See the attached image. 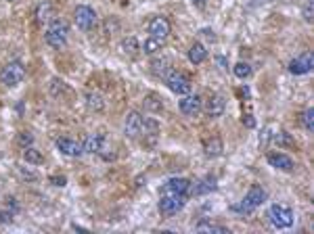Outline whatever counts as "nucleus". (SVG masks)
I'll return each mask as SVG.
<instances>
[{
	"label": "nucleus",
	"instance_id": "1",
	"mask_svg": "<svg viewBox=\"0 0 314 234\" xmlns=\"http://www.w3.org/2000/svg\"><path fill=\"white\" fill-rule=\"evenodd\" d=\"M264 201H268V192H266V188H262V186L253 184L251 188L247 190V194L243 196V201L239 205H232L230 209L232 212H239V214H251L255 212Z\"/></svg>",
	"mask_w": 314,
	"mask_h": 234
},
{
	"label": "nucleus",
	"instance_id": "2",
	"mask_svg": "<svg viewBox=\"0 0 314 234\" xmlns=\"http://www.w3.org/2000/svg\"><path fill=\"white\" fill-rule=\"evenodd\" d=\"M67 38H69V26H67V21L53 19L49 30H46V36H44L46 44L53 46L55 50H61V48H65Z\"/></svg>",
	"mask_w": 314,
	"mask_h": 234
},
{
	"label": "nucleus",
	"instance_id": "3",
	"mask_svg": "<svg viewBox=\"0 0 314 234\" xmlns=\"http://www.w3.org/2000/svg\"><path fill=\"white\" fill-rule=\"evenodd\" d=\"M189 194H180V192H161L159 198V214L164 218H172L176 216L180 209L187 205Z\"/></svg>",
	"mask_w": 314,
	"mask_h": 234
},
{
	"label": "nucleus",
	"instance_id": "4",
	"mask_svg": "<svg viewBox=\"0 0 314 234\" xmlns=\"http://www.w3.org/2000/svg\"><path fill=\"white\" fill-rule=\"evenodd\" d=\"M166 78V84L168 88L174 92V94H178V96H184V94H191V80L189 76H184L182 72H174V69H170V72L164 76Z\"/></svg>",
	"mask_w": 314,
	"mask_h": 234
},
{
	"label": "nucleus",
	"instance_id": "5",
	"mask_svg": "<svg viewBox=\"0 0 314 234\" xmlns=\"http://www.w3.org/2000/svg\"><path fill=\"white\" fill-rule=\"evenodd\" d=\"M23 78H26V67H23L21 61H11L3 72H0V82L9 88L19 86L23 82Z\"/></svg>",
	"mask_w": 314,
	"mask_h": 234
},
{
	"label": "nucleus",
	"instance_id": "6",
	"mask_svg": "<svg viewBox=\"0 0 314 234\" xmlns=\"http://www.w3.org/2000/svg\"><path fill=\"white\" fill-rule=\"evenodd\" d=\"M268 218L272 222V226L278 228V230H285V228H291L293 226V212L289 207H285V205H278V203L270 205Z\"/></svg>",
	"mask_w": 314,
	"mask_h": 234
},
{
	"label": "nucleus",
	"instance_id": "7",
	"mask_svg": "<svg viewBox=\"0 0 314 234\" xmlns=\"http://www.w3.org/2000/svg\"><path fill=\"white\" fill-rule=\"evenodd\" d=\"M74 19H76V26L82 30V32H90L92 28L97 26V13H95V8H90L86 4L76 6Z\"/></svg>",
	"mask_w": 314,
	"mask_h": 234
},
{
	"label": "nucleus",
	"instance_id": "8",
	"mask_svg": "<svg viewBox=\"0 0 314 234\" xmlns=\"http://www.w3.org/2000/svg\"><path fill=\"white\" fill-rule=\"evenodd\" d=\"M143 132V115L138 111H130L124 120V134L128 138H138Z\"/></svg>",
	"mask_w": 314,
	"mask_h": 234
},
{
	"label": "nucleus",
	"instance_id": "9",
	"mask_svg": "<svg viewBox=\"0 0 314 234\" xmlns=\"http://www.w3.org/2000/svg\"><path fill=\"white\" fill-rule=\"evenodd\" d=\"M312 67H314V56L312 52H301L299 56H295L291 63H289V72H291L293 76H304L308 72H312Z\"/></svg>",
	"mask_w": 314,
	"mask_h": 234
},
{
	"label": "nucleus",
	"instance_id": "10",
	"mask_svg": "<svg viewBox=\"0 0 314 234\" xmlns=\"http://www.w3.org/2000/svg\"><path fill=\"white\" fill-rule=\"evenodd\" d=\"M178 109H180V113H184L187 117H197L201 113V109H203V104H201V96L199 94H184L182 96V100L178 102Z\"/></svg>",
	"mask_w": 314,
	"mask_h": 234
},
{
	"label": "nucleus",
	"instance_id": "11",
	"mask_svg": "<svg viewBox=\"0 0 314 234\" xmlns=\"http://www.w3.org/2000/svg\"><path fill=\"white\" fill-rule=\"evenodd\" d=\"M170 32H172V26H170V21L166 17H153V21L149 23V34L153 38H159V40L166 42Z\"/></svg>",
	"mask_w": 314,
	"mask_h": 234
},
{
	"label": "nucleus",
	"instance_id": "12",
	"mask_svg": "<svg viewBox=\"0 0 314 234\" xmlns=\"http://www.w3.org/2000/svg\"><path fill=\"white\" fill-rule=\"evenodd\" d=\"M216 188H218V184H216L214 176H205V178H201L199 182L191 184L189 196H201V194H207V192H214Z\"/></svg>",
	"mask_w": 314,
	"mask_h": 234
},
{
	"label": "nucleus",
	"instance_id": "13",
	"mask_svg": "<svg viewBox=\"0 0 314 234\" xmlns=\"http://www.w3.org/2000/svg\"><path fill=\"white\" fill-rule=\"evenodd\" d=\"M57 148H59L61 153L67 155V157H80L84 153L82 144H80L78 140H72V138H59V140H57Z\"/></svg>",
	"mask_w": 314,
	"mask_h": 234
},
{
	"label": "nucleus",
	"instance_id": "14",
	"mask_svg": "<svg viewBox=\"0 0 314 234\" xmlns=\"http://www.w3.org/2000/svg\"><path fill=\"white\" fill-rule=\"evenodd\" d=\"M266 161H268L270 166L276 168V170H283V172H291L293 170V159L289 155H285V153H268Z\"/></svg>",
	"mask_w": 314,
	"mask_h": 234
},
{
	"label": "nucleus",
	"instance_id": "15",
	"mask_svg": "<svg viewBox=\"0 0 314 234\" xmlns=\"http://www.w3.org/2000/svg\"><path fill=\"white\" fill-rule=\"evenodd\" d=\"M189 188H191V180L187 178H172L164 184L161 192H180V194H189Z\"/></svg>",
	"mask_w": 314,
	"mask_h": 234
},
{
	"label": "nucleus",
	"instance_id": "16",
	"mask_svg": "<svg viewBox=\"0 0 314 234\" xmlns=\"http://www.w3.org/2000/svg\"><path fill=\"white\" fill-rule=\"evenodd\" d=\"M224 107H226V100H224V96H220V94H214L212 98L207 100V107H205V113L212 117H220L224 113Z\"/></svg>",
	"mask_w": 314,
	"mask_h": 234
},
{
	"label": "nucleus",
	"instance_id": "17",
	"mask_svg": "<svg viewBox=\"0 0 314 234\" xmlns=\"http://www.w3.org/2000/svg\"><path fill=\"white\" fill-rule=\"evenodd\" d=\"M36 21L40 23V26L53 21V4L49 2V0H42V2L36 6Z\"/></svg>",
	"mask_w": 314,
	"mask_h": 234
},
{
	"label": "nucleus",
	"instance_id": "18",
	"mask_svg": "<svg viewBox=\"0 0 314 234\" xmlns=\"http://www.w3.org/2000/svg\"><path fill=\"white\" fill-rule=\"evenodd\" d=\"M203 150H205V157H209V159H216V157H220V155H222V150H224V146H222V140H220V138L205 140Z\"/></svg>",
	"mask_w": 314,
	"mask_h": 234
},
{
	"label": "nucleus",
	"instance_id": "19",
	"mask_svg": "<svg viewBox=\"0 0 314 234\" xmlns=\"http://www.w3.org/2000/svg\"><path fill=\"white\" fill-rule=\"evenodd\" d=\"M207 58V50H205V46L201 42H195L191 46V50H189V61L195 63V65H201L203 61Z\"/></svg>",
	"mask_w": 314,
	"mask_h": 234
},
{
	"label": "nucleus",
	"instance_id": "20",
	"mask_svg": "<svg viewBox=\"0 0 314 234\" xmlns=\"http://www.w3.org/2000/svg\"><path fill=\"white\" fill-rule=\"evenodd\" d=\"M120 50H122L124 54H128V56H136L138 52H141V44H138V40H136L134 36L124 38L122 44H120Z\"/></svg>",
	"mask_w": 314,
	"mask_h": 234
},
{
	"label": "nucleus",
	"instance_id": "21",
	"mask_svg": "<svg viewBox=\"0 0 314 234\" xmlns=\"http://www.w3.org/2000/svg\"><path fill=\"white\" fill-rule=\"evenodd\" d=\"M101 142H103V136H101V134H90V136L84 140L82 150H84V153H90V155H97L99 148H101Z\"/></svg>",
	"mask_w": 314,
	"mask_h": 234
},
{
	"label": "nucleus",
	"instance_id": "22",
	"mask_svg": "<svg viewBox=\"0 0 314 234\" xmlns=\"http://www.w3.org/2000/svg\"><path fill=\"white\" fill-rule=\"evenodd\" d=\"M151 72H153L157 78H164L170 72V58H166V56L153 58V61H151Z\"/></svg>",
	"mask_w": 314,
	"mask_h": 234
},
{
	"label": "nucleus",
	"instance_id": "23",
	"mask_svg": "<svg viewBox=\"0 0 314 234\" xmlns=\"http://www.w3.org/2000/svg\"><path fill=\"white\" fill-rule=\"evenodd\" d=\"M23 159H26L28 163H32V166H40V163L44 161L42 153L34 146H26V150H23Z\"/></svg>",
	"mask_w": 314,
	"mask_h": 234
},
{
	"label": "nucleus",
	"instance_id": "24",
	"mask_svg": "<svg viewBox=\"0 0 314 234\" xmlns=\"http://www.w3.org/2000/svg\"><path fill=\"white\" fill-rule=\"evenodd\" d=\"M86 107L90 111H103V107H105L103 96L97 94V92H88V94H86Z\"/></svg>",
	"mask_w": 314,
	"mask_h": 234
},
{
	"label": "nucleus",
	"instance_id": "25",
	"mask_svg": "<svg viewBox=\"0 0 314 234\" xmlns=\"http://www.w3.org/2000/svg\"><path fill=\"white\" fill-rule=\"evenodd\" d=\"M161 46H164V40L149 36V40H145V46H141V50L145 54H155L157 50H161Z\"/></svg>",
	"mask_w": 314,
	"mask_h": 234
},
{
	"label": "nucleus",
	"instance_id": "26",
	"mask_svg": "<svg viewBox=\"0 0 314 234\" xmlns=\"http://www.w3.org/2000/svg\"><path fill=\"white\" fill-rule=\"evenodd\" d=\"M197 232H218V234H228V228H224V226H218V224H209V222H201V224H197V228H195Z\"/></svg>",
	"mask_w": 314,
	"mask_h": 234
},
{
	"label": "nucleus",
	"instance_id": "27",
	"mask_svg": "<svg viewBox=\"0 0 314 234\" xmlns=\"http://www.w3.org/2000/svg\"><path fill=\"white\" fill-rule=\"evenodd\" d=\"M272 142L278 146H293V138L289 136L285 130H278L276 134H272Z\"/></svg>",
	"mask_w": 314,
	"mask_h": 234
},
{
	"label": "nucleus",
	"instance_id": "28",
	"mask_svg": "<svg viewBox=\"0 0 314 234\" xmlns=\"http://www.w3.org/2000/svg\"><path fill=\"white\" fill-rule=\"evenodd\" d=\"M145 107H147L149 111H153V113H159L161 109H164V102H161V98H159L157 94H149V96L145 98Z\"/></svg>",
	"mask_w": 314,
	"mask_h": 234
},
{
	"label": "nucleus",
	"instance_id": "29",
	"mask_svg": "<svg viewBox=\"0 0 314 234\" xmlns=\"http://www.w3.org/2000/svg\"><path fill=\"white\" fill-rule=\"evenodd\" d=\"M232 72H235V76L239 80H247L251 76V67H249V63H237L232 67Z\"/></svg>",
	"mask_w": 314,
	"mask_h": 234
},
{
	"label": "nucleus",
	"instance_id": "30",
	"mask_svg": "<svg viewBox=\"0 0 314 234\" xmlns=\"http://www.w3.org/2000/svg\"><path fill=\"white\" fill-rule=\"evenodd\" d=\"M301 126H304L308 132H312V130H314V109H312V107H310V109H306L304 113H301Z\"/></svg>",
	"mask_w": 314,
	"mask_h": 234
},
{
	"label": "nucleus",
	"instance_id": "31",
	"mask_svg": "<svg viewBox=\"0 0 314 234\" xmlns=\"http://www.w3.org/2000/svg\"><path fill=\"white\" fill-rule=\"evenodd\" d=\"M301 17H304V21H312L314 17V6H312V0H308V2L304 4V8H301Z\"/></svg>",
	"mask_w": 314,
	"mask_h": 234
},
{
	"label": "nucleus",
	"instance_id": "32",
	"mask_svg": "<svg viewBox=\"0 0 314 234\" xmlns=\"http://www.w3.org/2000/svg\"><path fill=\"white\" fill-rule=\"evenodd\" d=\"M17 140H19V144H21V146H30V144L34 142V136H32L30 132H21Z\"/></svg>",
	"mask_w": 314,
	"mask_h": 234
},
{
	"label": "nucleus",
	"instance_id": "33",
	"mask_svg": "<svg viewBox=\"0 0 314 234\" xmlns=\"http://www.w3.org/2000/svg\"><path fill=\"white\" fill-rule=\"evenodd\" d=\"M51 182L55 186H65L67 184V178H65V176H51Z\"/></svg>",
	"mask_w": 314,
	"mask_h": 234
},
{
	"label": "nucleus",
	"instance_id": "34",
	"mask_svg": "<svg viewBox=\"0 0 314 234\" xmlns=\"http://www.w3.org/2000/svg\"><path fill=\"white\" fill-rule=\"evenodd\" d=\"M199 34H201V36H203V38H207V40H212V42H216V34H214L212 30H201Z\"/></svg>",
	"mask_w": 314,
	"mask_h": 234
},
{
	"label": "nucleus",
	"instance_id": "35",
	"mask_svg": "<svg viewBox=\"0 0 314 234\" xmlns=\"http://www.w3.org/2000/svg\"><path fill=\"white\" fill-rule=\"evenodd\" d=\"M243 124H245L247 128H253V126H255V122H253V117H251L249 113H247V115H243Z\"/></svg>",
	"mask_w": 314,
	"mask_h": 234
},
{
	"label": "nucleus",
	"instance_id": "36",
	"mask_svg": "<svg viewBox=\"0 0 314 234\" xmlns=\"http://www.w3.org/2000/svg\"><path fill=\"white\" fill-rule=\"evenodd\" d=\"M13 220V216L7 214V212H0V224H7V222Z\"/></svg>",
	"mask_w": 314,
	"mask_h": 234
},
{
	"label": "nucleus",
	"instance_id": "37",
	"mask_svg": "<svg viewBox=\"0 0 314 234\" xmlns=\"http://www.w3.org/2000/svg\"><path fill=\"white\" fill-rule=\"evenodd\" d=\"M191 2L197 6V8H205V4H207V0H191Z\"/></svg>",
	"mask_w": 314,
	"mask_h": 234
},
{
	"label": "nucleus",
	"instance_id": "38",
	"mask_svg": "<svg viewBox=\"0 0 314 234\" xmlns=\"http://www.w3.org/2000/svg\"><path fill=\"white\" fill-rule=\"evenodd\" d=\"M216 63H218L220 67H222V69H226V61H224L222 56H216Z\"/></svg>",
	"mask_w": 314,
	"mask_h": 234
}]
</instances>
